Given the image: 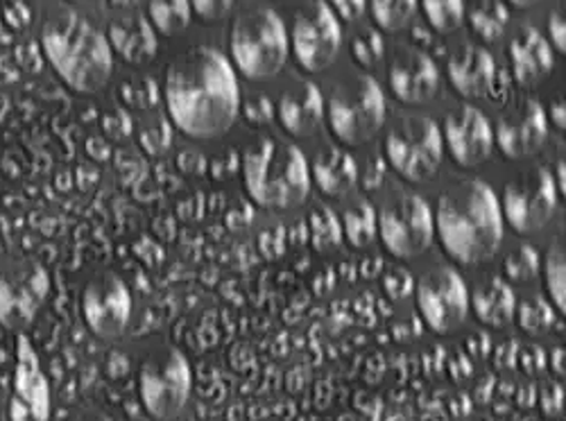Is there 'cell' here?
<instances>
[{
	"mask_svg": "<svg viewBox=\"0 0 566 421\" xmlns=\"http://www.w3.org/2000/svg\"><path fill=\"white\" fill-rule=\"evenodd\" d=\"M166 105L181 134L211 140L231 129L241 112V91L227 57L209 45L177 57L166 75Z\"/></svg>",
	"mask_w": 566,
	"mask_h": 421,
	"instance_id": "cell-1",
	"label": "cell"
},
{
	"mask_svg": "<svg viewBox=\"0 0 566 421\" xmlns=\"http://www.w3.org/2000/svg\"><path fill=\"white\" fill-rule=\"evenodd\" d=\"M436 229L447 254L462 263L476 265L492 259L503 241V213L492 186L481 179H467L438 200Z\"/></svg>",
	"mask_w": 566,
	"mask_h": 421,
	"instance_id": "cell-2",
	"label": "cell"
},
{
	"mask_svg": "<svg viewBox=\"0 0 566 421\" xmlns=\"http://www.w3.org/2000/svg\"><path fill=\"white\" fill-rule=\"evenodd\" d=\"M41 45L57 75L80 93H96L112 77L109 41L73 10H57L45 19Z\"/></svg>",
	"mask_w": 566,
	"mask_h": 421,
	"instance_id": "cell-3",
	"label": "cell"
},
{
	"mask_svg": "<svg viewBox=\"0 0 566 421\" xmlns=\"http://www.w3.org/2000/svg\"><path fill=\"white\" fill-rule=\"evenodd\" d=\"M243 175L250 198L265 209L300 207L311 191V170L302 150L272 136L248 148Z\"/></svg>",
	"mask_w": 566,
	"mask_h": 421,
	"instance_id": "cell-4",
	"label": "cell"
},
{
	"mask_svg": "<svg viewBox=\"0 0 566 421\" xmlns=\"http://www.w3.org/2000/svg\"><path fill=\"white\" fill-rule=\"evenodd\" d=\"M289 32L272 8H248L231 28V57L250 80L274 77L289 60Z\"/></svg>",
	"mask_w": 566,
	"mask_h": 421,
	"instance_id": "cell-5",
	"label": "cell"
},
{
	"mask_svg": "<svg viewBox=\"0 0 566 421\" xmlns=\"http://www.w3.org/2000/svg\"><path fill=\"white\" fill-rule=\"evenodd\" d=\"M386 96L381 84L369 75L340 84L328 101V125L336 138L349 148H358L376 138L386 125Z\"/></svg>",
	"mask_w": 566,
	"mask_h": 421,
	"instance_id": "cell-6",
	"label": "cell"
},
{
	"mask_svg": "<svg viewBox=\"0 0 566 421\" xmlns=\"http://www.w3.org/2000/svg\"><path fill=\"white\" fill-rule=\"evenodd\" d=\"M442 129L429 116H406L388 131L386 159L410 183L433 179L442 166Z\"/></svg>",
	"mask_w": 566,
	"mask_h": 421,
	"instance_id": "cell-7",
	"label": "cell"
},
{
	"mask_svg": "<svg viewBox=\"0 0 566 421\" xmlns=\"http://www.w3.org/2000/svg\"><path fill=\"white\" fill-rule=\"evenodd\" d=\"M191 365L179 349L150 354L138 371V394L155 421H175L191 399Z\"/></svg>",
	"mask_w": 566,
	"mask_h": 421,
	"instance_id": "cell-8",
	"label": "cell"
},
{
	"mask_svg": "<svg viewBox=\"0 0 566 421\" xmlns=\"http://www.w3.org/2000/svg\"><path fill=\"white\" fill-rule=\"evenodd\" d=\"M376 231L381 233L386 250L395 259L408 261L421 256L433 245V211L419 196H401L384 207L381 215L376 218Z\"/></svg>",
	"mask_w": 566,
	"mask_h": 421,
	"instance_id": "cell-9",
	"label": "cell"
},
{
	"mask_svg": "<svg viewBox=\"0 0 566 421\" xmlns=\"http://www.w3.org/2000/svg\"><path fill=\"white\" fill-rule=\"evenodd\" d=\"M499 204L503 218L516 233L522 236L537 233L548 224L557 204V189L551 170L535 168L518 175L505 186Z\"/></svg>",
	"mask_w": 566,
	"mask_h": 421,
	"instance_id": "cell-10",
	"label": "cell"
},
{
	"mask_svg": "<svg viewBox=\"0 0 566 421\" xmlns=\"http://www.w3.org/2000/svg\"><path fill=\"white\" fill-rule=\"evenodd\" d=\"M417 308L431 331L447 336L464 324L469 315V293L453 267H436L417 284Z\"/></svg>",
	"mask_w": 566,
	"mask_h": 421,
	"instance_id": "cell-11",
	"label": "cell"
},
{
	"mask_svg": "<svg viewBox=\"0 0 566 421\" xmlns=\"http://www.w3.org/2000/svg\"><path fill=\"white\" fill-rule=\"evenodd\" d=\"M343 45V25L326 3H311L293 25V53L308 73H322L332 66Z\"/></svg>",
	"mask_w": 566,
	"mask_h": 421,
	"instance_id": "cell-12",
	"label": "cell"
},
{
	"mask_svg": "<svg viewBox=\"0 0 566 421\" xmlns=\"http://www.w3.org/2000/svg\"><path fill=\"white\" fill-rule=\"evenodd\" d=\"M49 295V274L36 261H19L0 274V324L21 334Z\"/></svg>",
	"mask_w": 566,
	"mask_h": 421,
	"instance_id": "cell-13",
	"label": "cell"
},
{
	"mask_svg": "<svg viewBox=\"0 0 566 421\" xmlns=\"http://www.w3.org/2000/svg\"><path fill=\"white\" fill-rule=\"evenodd\" d=\"M82 315L93 336L118 340L132 317V297L125 281L112 272L93 276L82 293Z\"/></svg>",
	"mask_w": 566,
	"mask_h": 421,
	"instance_id": "cell-14",
	"label": "cell"
},
{
	"mask_svg": "<svg viewBox=\"0 0 566 421\" xmlns=\"http://www.w3.org/2000/svg\"><path fill=\"white\" fill-rule=\"evenodd\" d=\"M12 421H49L51 419V388L45 381L39 358L28 343L19 336L17 340V367L10 397Z\"/></svg>",
	"mask_w": 566,
	"mask_h": 421,
	"instance_id": "cell-15",
	"label": "cell"
},
{
	"mask_svg": "<svg viewBox=\"0 0 566 421\" xmlns=\"http://www.w3.org/2000/svg\"><path fill=\"white\" fill-rule=\"evenodd\" d=\"M442 140L458 166L476 168L492 155L494 129L481 109L462 105L447 116Z\"/></svg>",
	"mask_w": 566,
	"mask_h": 421,
	"instance_id": "cell-16",
	"label": "cell"
},
{
	"mask_svg": "<svg viewBox=\"0 0 566 421\" xmlns=\"http://www.w3.org/2000/svg\"><path fill=\"white\" fill-rule=\"evenodd\" d=\"M548 136V118L544 107L528 98L505 112L496 125L494 144L505 159H526L535 155Z\"/></svg>",
	"mask_w": 566,
	"mask_h": 421,
	"instance_id": "cell-17",
	"label": "cell"
},
{
	"mask_svg": "<svg viewBox=\"0 0 566 421\" xmlns=\"http://www.w3.org/2000/svg\"><path fill=\"white\" fill-rule=\"evenodd\" d=\"M390 88L403 105H427L440 88V71L431 55L403 49L390 64Z\"/></svg>",
	"mask_w": 566,
	"mask_h": 421,
	"instance_id": "cell-18",
	"label": "cell"
},
{
	"mask_svg": "<svg viewBox=\"0 0 566 421\" xmlns=\"http://www.w3.org/2000/svg\"><path fill=\"white\" fill-rule=\"evenodd\" d=\"M447 75L451 86L462 98H481L494 82L496 62L483 45L467 43L451 55L447 64Z\"/></svg>",
	"mask_w": 566,
	"mask_h": 421,
	"instance_id": "cell-19",
	"label": "cell"
},
{
	"mask_svg": "<svg viewBox=\"0 0 566 421\" xmlns=\"http://www.w3.org/2000/svg\"><path fill=\"white\" fill-rule=\"evenodd\" d=\"M514 80L522 86H537L553 71V51L539 30L526 25L510 43Z\"/></svg>",
	"mask_w": 566,
	"mask_h": 421,
	"instance_id": "cell-20",
	"label": "cell"
},
{
	"mask_svg": "<svg viewBox=\"0 0 566 421\" xmlns=\"http://www.w3.org/2000/svg\"><path fill=\"white\" fill-rule=\"evenodd\" d=\"M279 120L291 136L304 138L311 136L324 118V98L322 91L313 82H302L295 88L286 91L279 101Z\"/></svg>",
	"mask_w": 566,
	"mask_h": 421,
	"instance_id": "cell-21",
	"label": "cell"
},
{
	"mask_svg": "<svg viewBox=\"0 0 566 421\" xmlns=\"http://www.w3.org/2000/svg\"><path fill=\"white\" fill-rule=\"evenodd\" d=\"M313 177L326 198H345L354 189L358 168L343 148H324L313 161Z\"/></svg>",
	"mask_w": 566,
	"mask_h": 421,
	"instance_id": "cell-22",
	"label": "cell"
},
{
	"mask_svg": "<svg viewBox=\"0 0 566 421\" xmlns=\"http://www.w3.org/2000/svg\"><path fill=\"white\" fill-rule=\"evenodd\" d=\"M109 39L114 49L132 64L148 62L157 53L153 25L140 14H127L112 23Z\"/></svg>",
	"mask_w": 566,
	"mask_h": 421,
	"instance_id": "cell-23",
	"label": "cell"
},
{
	"mask_svg": "<svg viewBox=\"0 0 566 421\" xmlns=\"http://www.w3.org/2000/svg\"><path fill=\"white\" fill-rule=\"evenodd\" d=\"M471 306H474L476 317L490 326V329H503L516 313V299L507 281L501 276H492L471 295Z\"/></svg>",
	"mask_w": 566,
	"mask_h": 421,
	"instance_id": "cell-24",
	"label": "cell"
},
{
	"mask_svg": "<svg viewBox=\"0 0 566 421\" xmlns=\"http://www.w3.org/2000/svg\"><path fill=\"white\" fill-rule=\"evenodd\" d=\"M510 14L499 0H483L469 10V25L483 41H496L507 28Z\"/></svg>",
	"mask_w": 566,
	"mask_h": 421,
	"instance_id": "cell-25",
	"label": "cell"
},
{
	"mask_svg": "<svg viewBox=\"0 0 566 421\" xmlns=\"http://www.w3.org/2000/svg\"><path fill=\"white\" fill-rule=\"evenodd\" d=\"M343 236L349 241L352 248L360 250L367 248L376 236V211L367 200H358L345 211Z\"/></svg>",
	"mask_w": 566,
	"mask_h": 421,
	"instance_id": "cell-26",
	"label": "cell"
},
{
	"mask_svg": "<svg viewBox=\"0 0 566 421\" xmlns=\"http://www.w3.org/2000/svg\"><path fill=\"white\" fill-rule=\"evenodd\" d=\"M308 229L317 252H332L343 241V224L338 222L336 213L326 207H315L311 211Z\"/></svg>",
	"mask_w": 566,
	"mask_h": 421,
	"instance_id": "cell-27",
	"label": "cell"
},
{
	"mask_svg": "<svg viewBox=\"0 0 566 421\" xmlns=\"http://www.w3.org/2000/svg\"><path fill=\"white\" fill-rule=\"evenodd\" d=\"M369 8L376 25L384 32L403 30L417 14V3L412 0H374Z\"/></svg>",
	"mask_w": 566,
	"mask_h": 421,
	"instance_id": "cell-28",
	"label": "cell"
},
{
	"mask_svg": "<svg viewBox=\"0 0 566 421\" xmlns=\"http://www.w3.org/2000/svg\"><path fill=\"white\" fill-rule=\"evenodd\" d=\"M150 19L166 36L179 34L186 30L188 21H191V3H186V0L161 3V0H157V3H150Z\"/></svg>",
	"mask_w": 566,
	"mask_h": 421,
	"instance_id": "cell-29",
	"label": "cell"
},
{
	"mask_svg": "<svg viewBox=\"0 0 566 421\" xmlns=\"http://www.w3.org/2000/svg\"><path fill=\"white\" fill-rule=\"evenodd\" d=\"M546 288L555 308L566 313V256L559 241H555L546 254Z\"/></svg>",
	"mask_w": 566,
	"mask_h": 421,
	"instance_id": "cell-30",
	"label": "cell"
},
{
	"mask_svg": "<svg viewBox=\"0 0 566 421\" xmlns=\"http://www.w3.org/2000/svg\"><path fill=\"white\" fill-rule=\"evenodd\" d=\"M423 14H427L431 28L440 34L458 30L464 21V3L460 0H423Z\"/></svg>",
	"mask_w": 566,
	"mask_h": 421,
	"instance_id": "cell-31",
	"label": "cell"
},
{
	"mask_svg": "<svg viewBox=\"0 0 566 421\" xmlns=\"http://www.w3.org/2000/svg\"><path fill=\"white\" fill-rule=\"evenodd\" d=\"M539 272V254L533 245H518L505 261V274L514 284H524Z\"/></svg>",
	"mask_w": 566,
	"mask_h": 421,
	"instance_id": "cell-32",
	"label": "cell"
},
{
	"mask_svg": "<svg viewBox=\"0 0 566 421\" xmlns=\"http://www.w3.org/2000/svg\"><path fill=\"white\" fill-rule=\"evenodd\" d=\"M384 53H386L384 36L374 28H365L360 34H356L352 43V55L363 69H371L376 62L384 60Z\"/></svg>",
	"mask_w": 566,
	"mask_h": 421,
	"instance_id": "cell-33",
	"label": "cell"
},
{
	"mask_svg": "<svg viewBox=\"0 0 566 421\" xmlns=\"http://www.w3.org/2000/svg\"><path fill=\"white\" fill-rule=\"evenodd\" d=\"M514 317H518V324H522V329H526L528 334H542L553 322L551 306L542 297L524 302L514 313Z\"/></svg>",
	"mask_w": 566,
	"mask_h": 421,
	"instance_id": "cell-34",
	"label": "cell"
},
{
	"mask_svg": "<svg viewBox=\"0 0 566 421\" xmlns=\"http://www.w3.org/2000/svg\"><path fill=\"white\" fill-rule=\"evenodd\" d=\"M231 8L233 3H229V0H220V3H216V0H202V3L191 6V12H196L198 19L205 23H216L222 21L231 12Z\"/></svg>",
	"mask_w": 566,
	"mask_h": 421,
	"instance_id": "cell-35",
	"label": "cell"
},
{
	"mask_svg": "<svg viewBox=\"0 0 566 421\" xmlns=\"http://www.w3.org/2000/svg\"><path fill=\"white\" fill-rule=\"evenodd\" d=\"M384 284H386V291H388L395 299H397V297H406V295L412 291V286H415L410 272H406L403 267L390 270Z\"/></svg>",
	"mask_w": 566,
	"mask_h": 421,
	"instance_id": "cell-36",
	"label": "cell"
},
{
	"mask_svg": "<svg viewBox=\"0 0 566 421\" xmlns=\"http://www.w3.org/2000/svg\"><path fill=\"white\" fill-rule=\"evenodd\" d=\"M334 10L336 19L343 23H356L365 10H367V3H363V0H336V3L328 6Z\"/></svg>",
	"mask_w": 566,
	"mask_h": 421,
	"instance_id": "cell-37",
	"label": "cell"
},
{
	"mask_svg": "<svg viewBox=\"0 0 566 421\" xmlns=\"http://www.w3.org/2000/svg\"><path fill=\"white\" fill-rule=\"evenodd\" d=\"M245 114H248V118H250L252 123L263 125V123H270V120H272L274 107H272V103H270L265 96H254V98L248 101Z\"/></svg>",
	"mask_w": 566,
	"mask_h": 421,
	"instance_id": "cell-38",
	"label": "cell"
},
{
	"mask_svg": "<svg viewBox=\"0 0 566 421\" xmlns=\"http://www.w3.org/2000/svg\"><path fill=\"white\" fill-rule=\"evenodd\" d=\"M548 34H551V43L564 55L566 53V23H564L562 12H553L548 17Z\"/></svg>",
	"mask_w": 566,
	"mask_h": 421,
	"instance_id": "cell-39",
	"label": "cell"
},
{
	"mask_svg": "<svg viewBox=\"0 0 566 421\" xmlns=\"http://www.w3.org/2000/svg\"><path fill=\"white\" fill-rule=\"evenodd\" d=\"M546 118H551L557 129H564V127H566V107H564V101H562V98L553 101L551 112L546 114Z\"/></svg>",
	"mask_w": 566,
	"mask_h": 421,
	"instance_id": "cell-40",
	"label": "cell"
},
{
	"mask_svg": "<svg viewBox=\"0 0 566 421\" xmlns=\"http://www.w3.org/2000/svg\"><path fill=\"white\" fill-rule=\"evenodd\" d=\"M564 170H566V164H564V161H559V164H557V175L553 177V179H555V189H557V193H562V198L566 196V179H564Z\"/></svg>",
	"mask_w": 566,
	"mask_h": 421,
	"instance_id": "cell-41",
	"label": "cell"
},
{
	"mask_svg": "<svg viewBox=\"0 0 566 421\" xmlns=\"http://www.w3.org/2000/svg\"><path fill=\"white\" fill-rule=\"evenodd\" d=\"M75 421H107V419H101V417H86V419H75Z\"/></svg>",
	"mask_w": 566,
	"mask_h": 421,
	"instance_id": "cell-42",
	"label": "cell"
}]
</instances>
